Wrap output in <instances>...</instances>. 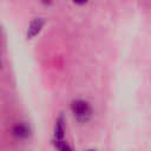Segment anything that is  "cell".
Masks as SVG:
<instances>
[{"label": "cell", "mask_w": 151, "mask_h": 151, "mask_svg": "<svg viewBox=\"0 0 151 151\" xmlns=\"http://www.w3.org/2000/svg\"><path fill=\"white\" fill-rule=\"evenodd\" d=\"M71 111L73 113V117L80 123H86L92 117V107L90 103L84 99L73 100L71 103Z\"/></svg>", "instance_id": "cell-1"}, {"label": "cell", "mask_w": 151, "mask_h": 151, "mask_svg": "<svg viewBox=\"0 0 151 151\" xmlns=\"http://www.w3.org/2000/svg\"><path fill=\"white\" fill-rule=\"evenodd\" d=\"M44 24H45V20L42 18H35V19H33L31 21L28 28H27V33H26L27 39H32L37 34H39V32L44 27Z\"/></svg>", "instance_id": "cell-2"}, {"label": "cell", "mask_w": 151, "mask_h": 151, "mask_svg": "<svg viewBox=\"0 0 151 151\" xmlns=\"http://www.w3.org/2000/svg\"><path fill=\"white\" fill-rule=\"evenodd\" d=\"M12 133L17 137V138H20V139H25V138H28L29 134H31V129L27 124L25 123H18L13 126V130H12Z\"/></svg>", "instance_id": "cell-3"}, {"label": "cell", "mask_w": 151, "mask_h": 151, "mask_svg": "<svg viewBox=\"0 0 151 151\" xmlns=\"http://www.w3.org/2000/svg\"><path fill=\"white\" fill-rule=\"evenodd\" d=\"M65 136V124H64V119L60 116L57 120H55V126H54V140H61L64 139Z\"/></svg>", "instance_id": "cell-4"}, {"label": "cell", "mask_w": 151, "mask_h": 151, "mask_svg": "<svg viewBox=\"0 0 151 151\" xmlns=\"http://www.w3.org/2000/svg\"><path fill=\"white\" fill-rule=\"evenodd\" d=\"M54 143V146L57 147L58 151H73V149L70 146V144L65 140V139H61V140H53Z\"/></svg>", "instance_id": "cell-5"}, {"label": "cell", "mask_w": 151, "mask_h": 151, "mask_svg": "<svg viewBox=\"0 0 151 151\" xmlns=\"http://www.w3.org/2000/svg\"><path fill=\"white\" fill-rule=\"evenodd\" d=\"M88 0H73V2L78 4V5H83V4H86Z\"/></svg>", "instance_id": "cell-6"}, {"label": "cell", "mask_w": 151, "mask_h": 151, "mask_svg": "<svg viewBox=\"0 0 151 151\" xmlns=\"http://www.w3.org/2000/svg\"><path fill=\"white\" fill-rule=\"evenodd\" d=\"M86 151H96V150H86Z\"/></svg>", "instance_id": "cell-7"}]
</instances>
